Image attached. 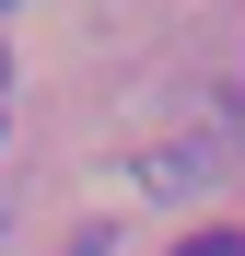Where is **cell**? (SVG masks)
<instances>
[{
    "instance_id": "6da1fadb",
    "label": "cell",
    "mask_w": 245,
    "mask_h": 256,
    "mask_svg": "<svg viewBox=\"0 0 245 256\" xmlns=\"http://www.w3.org/2000/svg\"><path fill=\"white\" fill-rule=\"evenodd\" d=\"M198 175H210V152H198V140H187V152H152V186H198Z\"/></svg>"
},
{
    "instance_id": "7a4b0ae2",
    "label": "cell",
    "mask_w": 245,
    "mask_h": 256,
    "mask_svg": "<svg viewBox=\"0 0 245 256\" xmlns=\"http://www.w3.org/2000/svg\"><path fill=\"white\" fill-rule=\"evenodd\" d=\"M175 256H245V244H233V233H187Z\"/></svg>"
},
{
    "instance_id": "3957f363",
    "label": "cell",
    "mask_w": 245,
    "mask_h": 256,
    "mask_svg": "<svg viewBox=\"0 0 245 256\" xmlns=\"http://www.w3.org/2000/svg\"><path fill=\"white\" fill-rule=\"evenodd\" d=\"M0 12H12V0H0Z\"/></svg>"
}]
</instances>
